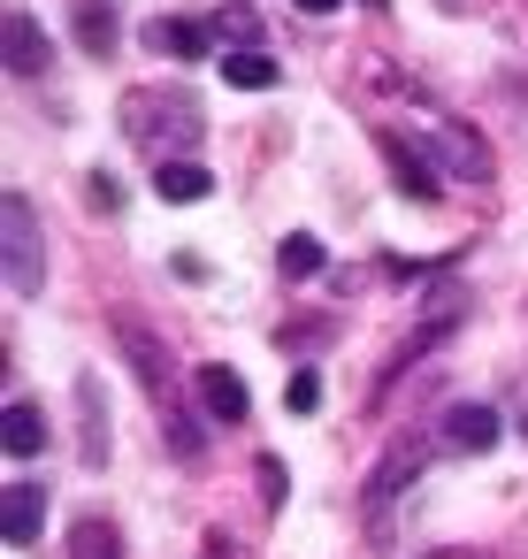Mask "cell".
I'll return each mask as SVG.
<instances>
[{
	"label": "cell",
	"mask_w": 528,
	"mask_h": 559,
	"mask_svg": "<svg viewBox=\"0 0 528 559\" xmlns=\"http://www.w3.org/2000/svg\"><path fill=\"white\" fill-rule=\"evenodd\" d=\"M123 131L169 162V139H177V146L200 139V108H192L184 93H169V100H161V93H131V100H123Z\"/></svg>",
	"instance_id": "6da1fadb"
},
{
	"label": "cell",
	"mask_w": 528,
	"mask_h": 559,
	"mask_svg": "<svg viewBox=\"0 0 528 559\" xmlns=\"http://www.w3.org/2000/svg\"><path fill=\"white\" fill-rule=\"evenodd\" d=\"M0 223H9V292L16 299H39L47 292V230H39V207L24 192H9Z\"/></svg>",
	"instance_id": "7a4b0ae2"
},
{
	"label": "cell",
	"mask_w": 528,
	"mask_h": 559,
	"mask_svg": "<svg viewBox=\"0 0 528 559\" xmlns=\"http://www.w3.org/2000/svg\"><path fill=\"white\" fill-rule=\"evenodd\" d=\"M116 337H123V360L139 368L154 414H177V383H169V368H161V337H154L146 322H131V314H116Z\"/></svg>",
	"instance_id": "3957f363"
},
{
	"label": "cell",
	"mask_w": 528,
	"mask_h": 559,
	"mask_svg": "<svg viewBox=\"0 0 528 559\" xmlns=\"http://www.w3.org/2000/svg\"><path fill=\"white\" fill-rule=\"evenodd\" d=\"M192 391L207 399V414H215V421H245V414H253V391H245V376H230L223 360H207V368L192 376Z\"/></svg>",
	"instance_id": "277c9868"
},
{
	"label": "cell",
	"mask_w": 528,
	"mask_h": 559,
	"mask_svg": "<svg viewBox=\"0 0 528 559\" xmlns=\"http://www.w3.org/2000/svg\"><path fill=\"white\" fill-rule=\"evenodd\" d=\"M39 528H47V483L16 475L9 483V544L24 551V544H39Z\"/></svg>",
	"instance_id": "5b68a950"
},
{
	"label": "cell",
	"mask_w": 528,
	"mask_h": 559,
	"mask_svg": "<svg viewBox=\"0 0 528 559\" xmlns=\"http://www.w3.org/2000/svg\"><path fill=\"white\" fill-rule=\"evenodd\" d=\"M154 192H161L169 207H192V200H207V192H215V177H207L192 154H177V162H161V169H154Z\"/></svg>",
	"instance_id": "8992f818"
},
{
	"label": "cell",
	"mask_w": 528,
	"mask_h": 559,
	"mask_svg": "<svg viewBox=\"0 0 528 559\" xmlns=\"http://www.w3.org/2000/svg\"><path fill=\"white\" fill-rule=\"evenodd\" d=\"M383 154H391V177H398L406 200H436V169H429V154H413V146L391 139V131H383Z\"/></svg>",
	"instance_id": "52a82bcc"
},
{
	"label": "cell",
	"mask_w": 528,
	"mask_h": 559,
	"mask_svg": "<svg viewBox=\"0 0 528 559\" xmlns=\"http://www.w3.org/2000/svg\"><path fill=\"white\" fill-rule=\"evenodd\" d=\"M444 444H452V452H490V444H497V414H490V406H452Z\"/></svg>",
	"instance_id": "ba28073f"
},
{
	"label": "cell",
	"mask_w": 528,
	"mask_h": 559,
	"mask_svg": "<svg viewBox=\"0 0 528 559\" xmlns=\"http://www.w3.org/2000/svg\"><path fill=\"white\" fill-rule=\"evenodd\" d=\"M0 444H9V460H39V452H47V421H39L32 399L9 406V429H0Z\"/></svg>",
	"instance_id": "9c48e42d"
},
{
	"label": "cell",
	"mask_w": 528,
	"mask_h": 559,
	"mask_svg": "<svg viewBox=\"0 0 528 559\" xmlns=\"http://www.w3.org/2000/svg\"><path fill=\"white\" fill-rule=\"evenodd\" d=\"M9 70H16V78H39V70H47V32H39L24 9L9 16Z\"/></svg>",
	"instance_id": "30bf717a"
},
{
	"label": "cell",
	"mask_w": 528,
	"mask_h": 559,
	"mask_svg": "<svg viewBox=\"0 0 528 559\" xmlns=\"http://www.w3.org/2000/svg\"><path fill=\"white\" fill-rule=\"evenodd\" d=\"M70 559H123V528H116L108 513H85V521L70 528Z\"/></svg>",
	"instance_id": "8fae6325"
},
{
	"label": "cell",
	"mask_w": 528,
	"mask_h": 559,
	"mask_svg": "<svg viewBox=\"0 0 528 559\" xmlns=\"http://www.w3.org/2000/svg\"><path fill=\"white\" fill-rule=\"evenodd\" d=\"M77 406H85V467L108 460V414H100V376H77Z\"/></svg>",
	"instance_id": "7c38bea8"
},
{
	"label": "cell",
	"mask_w": 528,
	"mask_h": 559,
	"mask_svg": "<svg viewBox=\"0 0 528 559\" xmlns=\"http://www.w3.org/2000/svg\"><path fill=\"white\" fill-rule=\"evenodd\" d=\"M146 47H154V55H177V62H200V55H207L200 24H169V16H161V24H146Z\"/></svg>",
	"instance_id": "4fadbf2b"
},
{
	"label": "cell",
	"mask_w": 528,
	"mask_h": 559,
	"mask_svg": "<svg viewBox=\"0 0 528 559\" xmlns=\"http://www.w3.org/2000/svg\"><path fill=\"white\" fill-rule=\"evenodd\" d=\"M223 78H230L238 93H268V85H276V62H268L261 47H238V55L223 62Z\"/></svg>",
	"instance_id": "5bb4252c"
},
{
	"label": "cell",
	"mask_w": 528,
	"mask_h": 559,
	"mask_svg": "<svg viewBox=\"0 0 528 559\" xmlns=\"http://www.w3.org/2000/svg\"><path fill=\"white\" fill-rule=\"evenodd\" d=\"M77 39H85L93 55H108V39H116V24H108V9H100V0H77Z\"/></svg>",
	"instance_id": "9a60e30c"
},
{
	"label": "cell",
	"mask_w": 528,
	"mask_h": 559,
	"mask_svg": "<svg viewBox=\"0 0 528 559\" xmlns=\"http://www.w3.org/2000/svg\"><path fill=\"white\" fill-rule=\"evenodd\" d=\"M276 269H284V276H314V269H322V246H314V238H284V246H276Z\"/></svg>",
	"instance_id": "2e32d148"
},
{
	"label": "cell",
	"mask_w": 528,
	"mask_h": 559,
	"mask_svg": "<svg viewBox=\"0 0 528 559\" xmlns=\"http://www.w3.org/2000/svg\"><path fill=\"white\" fill-rule=\"evenodd\" d=\"M314 399H322V376H314V368H299V376L284 383V406H291V414H314Z\"/></svg>",
	"instance_id": "e0dca14e"
},
{
	"label": "cell",
	"mask_w": 528,
	"mask_h": 559,
	"mask_svg": "<svg viewBox=\"0 0 528 559\" xmlns=\"http://www.w3.org/2000/svg\"><path fill=\"white\" fill-rule=\"evenodd\" d=\"M215 32H223V39H245V47H253V32H261V24H253V9H223V16H215Z\"/></svg>",
	"instance_id": "ac0fdd59"
},
{
	"label": "cell",
	"mask_w": 528,
	"mask_h": 559,
	"mask_svg": "<svg viewBox=\"0 0 528 559\" xmlns=\"http://www.w3.org/2000/svg\"><path fill=\"white\" fill-rule=\"evenodd\" d=\"M291 9H307V16H337L345 0H291Z\"/></svg>",
	"instance_id": "d6986e66"
}]
</instances>
